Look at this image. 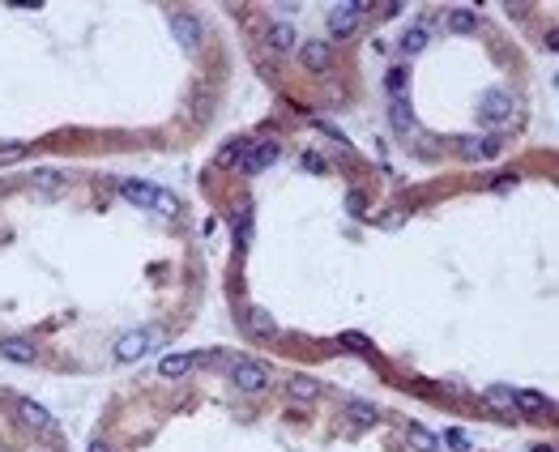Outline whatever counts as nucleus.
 <instances>
[{
    "instance_id": "obj_2",
    "label": "nucleus",
    "mask_w": 559,
    "mask_h": 452,
    "mask_svg": "<svg viewBox=\"0 0 559 452\" xmlns=\"http://www.w3.org/2000/svg\"><path fill=\"white\" fill-rule=\"evenodd\" d=\"M479 120L491 124V128H504V124L513 120V94H504V90H487V94L479 98Z\"/></svg>"
},
{
    "instance_id": "obj_31",
    "label": "nucleus",
    "mask_w": 559,
    "mask_h": 452,
    "mask_svg": "<svg viewBox=\"0 0 559 452\" xmlns=\"http://www.w3.org/2000/svg\"><path fill=\"white\" fill-rule=\"evenodd\" d=\"M90 452H115V448H111L107 440H94V444H90Z\"/></svg>"
},
{
    "instance_id": "obj_14",
    "label": "nucleus",
    "mask_w": 559,
    "mask_h": 452,
    "mask_svg": "<svg viewBox=\"0 0 559 452\" xmlns=\"http://www.w3.org/2000/svg\"><path fill=\"white\" fill-rule=\"evenodd\" d=\"M444 26H449L453 34H470V30H479V13H474V9H466V4H457V9H449Z\"/></svg>"
},
{
    "instance_id": "obj_16",
    "label": "nucleus",
    "mask_w": 559,
    "mask_h": 452,
    "mask_svg": "<svg viewBox=\"0 0 559 452\" xmlns=\"http://www.w3.org/2000/svg\"><path fill=\"white\" fill-rule=\"evenodd\" d=\"M342 414H346L355 427H376V423H380L376 406H367V401H342Z\"/></svg>"
},
{
    "instance_id": "obj_26",
    "label": "nucleus",
    "mask_w": 559,
    "mask_h": 452,
    "mask_svg": "<svg viewBox=\"0 0 559 452\" xmlns=\"http://www.w3.org/2000/svg\"><path fill=\"white\" fill-rule=\"evenodd\" d=\"M457 145H461L466 158H483V141L479 137H457Z\"/></svg>"
},
{
    "instance_id": "obj_25",
    "label": "nucleus",
    "mask_w": 559,
    "mask_h": 452,
    "mask_svg": "<svg viewBox=\"0 0 559 452\" xmlns=\"http://www.w3.org/2000/svg\"><path fill=\"white\" fill-rule=\"evenodd\" d=\"M244 154H248V141H231V149H222V154H218V162H222V167H235Z\"/></svg>"
},
{
    "instance_id": "obj_1",
    "label": "nucleus",
    "mask_w": 559,
    "mask_h": 452,
    "mask_svg": "<svg viewBox=\"0 0 559 452\" xmlns=\"http://www.w3.org/2000/svg\"><path fill=\"white\" fill-rule=\"evenodd\" d=\"M367 9H372L367 0H342V4H333L329 9V34L333 38H350L359 30V21H363Z\"/></svg>"
},
{
    "instance_id": "obj_17",
    "label": "nucleus",
    "mask_w": 559,
    "mask_h": 452,
    "mask_svg": "<svg viewBox=\"0 0 559 452\" xmlns=\"http://www.w3.org/2000/svg\"><path fill=\"white\" fill-rule=\"evenodd\" d=\"M483 401L491 406V410H500V414H513L517 406H513V389L508 384H487L483 389Z\"/></svg>"
},
{
    "instance_id": "obj_30",
    "label": "nucleus",
    "mask_w": 559,
    "mask_h": 452,
    "mask_svg": "<svg viewBox=\"0 0 559 452\" xmlns=\"http://www.w3.org/2000/svg\"><path fill=\"white\" fill-rule=\"evenodd\" d=\"M303 167H308V171H325V158H320V154H303Z\"/></svg>"
},
{
    "instance_id": "obj_32",
    "label": "nucleus",
    "mask_w": 559,
    "mask_h": 452,
    "mask_svg": "<svg viewBox=\"0 0 559 452\" xmlns=\"http://www.w3.org/2000/svg\"><path fill=\"white\" fill-rule=\"evenodd\" d=\"M534 452H555V448H551V444H538V448H534Z\"/></svg>"
},
{
    "instance_id": "obj_6",
    "label": "nucleus",
    "mask_w": 559,
    "mask_h": 452,
    "mask_svg": "<svg viewBox=\"0 0 559 452\" xmlns=\"http://www.w3.org/2000/svg\"><path fill=\"white\" fill-rule=\"evenodd\" d=\"M171 38H175L184 51H197L201 38H205V30H201V21H197L192 13H171Z\"/></svg>"
},
{
    "instance_id": "obj_4",
    "label": "nucleus",
    "mask_w": 559,
    "mask_h": 452,
    "mask_svg": "<svg viewBox=\"0 0 559 452\" xmlns=\"http://www.w3.org/2000/svg\"><path fill=\"white\" fill-rule=\"evenodd\" d=\"M154 346H158V333H154V329H132V333H124V337L115 342V359H120V363H137V359H145Z\"/></svg>"
},
{
    "instance_id": "obj_10",
    "label": "nucleus",
    "mask_w": 559,
    "mask_h": 452,
    "mask_svg": "<svg viewBox=\"0 0 559 452\" xmlns=\"http://www.w3.org/2000/svg\"><path fill=\"white\" fill-rule=\"evenodd\" d=\"M0 359H9V363H17V367H30V363L38 359V350H34L30 337H0Z\"/></svg>"
},
{
    "instance_id": "obj_11",
    "label": "nucleus",
    "mask_w": 559,
    "mask_h": 452,
    "mask_svg": "<svg viewBox=\"0 0 559 452\" xmlns=\"http://www.w3.org/2000/svg\"><path fill=\"white\" fill-rule=\"evenodd\" d=\"M197 363H201V354H184V350H175V354H162L158 376H162V380H184Z\"/></svg>"
},
{
    "instance_id": "obj_8",
    "label": "nucleus",
    "mask_w": 559,
    "mask_h": 452,
    "mask_svg": "<svg viewBox=\"0 0 559 452\" xmlns=\"http://www.w3.org/2000/svg\"><path fill=\"white\" fill-rule=\"evenodd\" d=\"M299 60H303L312 73H325V68L333 64V47H329L325 38H303V43H299Z\"/></svg>"
},
{
    "instance_id": "obj_7",
    "label": "nucleus",
    "mask_w": 559,
    "mask_h": 452,
    "mask_svg": "<svg viewBox=\"0 0 559 452\" xmlns=\"http://www.w3.org/2000/svg\"><path fill=\"white\" fill-rule=\"evenodd\" d=\"M120 196L137 209H158V188L145 179H120Z\"/></svg>"
},
{
    "instance_id": "obj_28",
    "label": "nucleus",
    "mask_w": 559,
    "mask_h": 452,
    "mask_svg": "<svg viewBox=\"0 0 559 452\" xmlns=\"http://www.w3.org/2000/svg\"><path fill=\"white\" fill-rule=\"evenodd\" d=\"M346 209H350V214H363V209H367V196H363V192H350V196H346Z\"/></svg>"
},
{
    "instance_id": "obj_29",
    "label": "nucleus",
    "mask_w": 559,
    "mask_h": 452,
    "mask_svg": "<svg viewBox=\"0 0 559 452\" xmlns=\"http://www.w3.org/2000/svg\"><path fill=\"white\" fill-rule=\"evenodd\" d=\"M158 214H175V196L171 192H158Z\"/></svg>"
},
{
    "instance_id": "obj_5",
    "label": "nucleus",
    "mask_w": 559,
    "mask_h": 452,
    "mask_svg": "<svg viewBox=\"0 0 559 452\" xmlns=\"http://www.w3.org/2000/svg\"><path fill=\"white\" fill-rule=\"evenodd\" d=\"M231 380H235L239 393H261V389L269 384V367L256 363V359H239V363L231 367Z\"/></svg>"
},
{
    "instance_id": "obj_12",
    "label": "nucleus",
    "mask_w": 559,
    "mask_h": 452,
    "mask_svg": "<svg viewBox=\"0 0 559 452\" xmlns=\"http://www.w3.org/2000/svg\"><path fill=\"white\" fill-rule=\"evenodd\" d=\"M389 124H393V132H402V137L414 132V111H410L406 98H393V103H389Z\"/></svg>"
},
{
    "instance_id": "obj_23",
    "label": "nucleus",
    "mask_w": 559,
    "mask_h": 452,
    "mask_svg": "<svg viewBox=\"0 0 559 452\" xmlns=\"http://www.w3.org/2000/svg\"><path fill=\"white\" fill-rule=\"evenodd\" d=\"M26 154H30V145H26V141H4V145H0V167H9V162H21Z\"/></svg>"
},
{
    "instance_id": "obj_9",
    "label": "nucleus",
    "mask_w": 559,
    "mask_h": 452,
    "mask_svg": "<svg viewBox=\"0 0 559 452\" xmlns=\"http://www.w3.org/2000/svg\"><path fill=\"white\" fill-rule=\"evenodd\" d=\"M17 419H21L30 431H38V436H51V431H56V419H51L38 401H30V397H26V401H17Z\"/></svg>"
},
{
    "instance_id": "obj_15",
    "label": "nucleus",
    "mask_w": 559,
    "mask_h": 452,
    "mask_svg": "<svg viewBox=\"0 0 559 452\" xmlns=\"http://www.w3.org/2000/svg\"><path fill=\"white\" fill-rule=\"evenodd\" d=\"M269 47L282 56V51H295L299 47V34H295V26L291 21H278V26H269Z\"/></svg>"
},
{
    "instance_id": "obj_13",
    "label": "nucleus",
    "mask_w": 559,
    "mask_h": 452,
    "mask_svg": "<svg viewBox=\"0 0 559 452\" xmlns=\"http://www.w3.org/2000/svg\"><path fill=\"white\" fill-rule=\"evenodd\" d=\"M248 329L256 333V337H278V320H273V312L269 308H248Z\"/></svg>"
},
{
    "instance_id": "obj_18",
    "label": "nucleus",
    "mask_w": 559,
    "mask_h": 452,
    "mask_svg": "<svg viewBox=\"0 0 559 452\" xmlns=\"http://www.w3.org/2000/svg\"><path fill=\"white\" fill-rule=\"evenodd\" d=\"M406 444L414 452H440V440L427 427H419V423H406Z\"/></svg>"
},
{
    "instance_id": "obj_22",
    "label": "nucleus",
    "mask_w": 559,
    "mask_h": 452,
    "mask_svg": "<svg viewBox=\"0 0 559 452\" xmlns=\"http://www.w3.org/2000/svg\"><path fill=\"white\" fill-rule=\"evenodd\" d=\"M385 85H389V94H393V98H406L410 73H406V68H389V73H385Z\"/></svg>"
},
{
    "instance_id": "obj_27",
    "label": "nucleus",
    "mask_w": 559,
    "mask_h": 452,
    "mask_svg": "<svg viewBox=\"0 0 559 452\" xmlns=\"http://www.w3.org/2000/svg\"><path fill=\"white\" fill-rule=\"evenodd\" d=\"M444 444H449V448H457V452H466V448H470V436L453 427V431H444Z\"/></svg>"
},
{
    "instance_id": "obj_20",
    "label": "nucleus",
    "mask_w": 559,
    "mask_h": 452,
    "mask_svg": "<svg viewBox=\"0 0 559 452\" xmlns=\"http://www.w3.org/2000/svg\"><path fill=\"white\" fill-rule=\"evenodd\" d=\"M513 406H517V410H526V414H543L551 401H547L543 393H534V389H521V393H513Z\"/></svg>"
},
{
    "instance_id": "obj_21",
    "label": "nucleus",
    "mask_w": 559,
    "mask_h": 452,
    "mask_svg": "<svg viewBox=\"0 0 559 452\" xmlns=\"http://www.w3.org/2000/svg\"><path fill=\"white\" fill-rule=\"evenodd\" d=\"M423 47H427V30H423V26H410V30L402 34V51H406V56H419Z\"/></svg>"
},
{
    "instance_id": "obj_24",
    "label": "nucleus",
    "mask_w": 559,
    "mask_h": 452,
    "mask_svg": "<svg viewBox=\"0 0 559 452\" xmlns=\"http://www.w3.org/2000/svg\"><path fill=\"white\" fill-rule=\"evenodd\" d=\"M342 346H350L355 354H372V342H367L363 333H355V329H346V333H342Z\"/></svg>"
},
{
    "instance_id": "obj_3",
    "label": "nucleus",
    "mask_w": 559,
    "mask_h": 452,
    "mask_svg": "<svg viewBox=\"0 0 559 452\" xmlns=\"http://www.w3.org/2000/svg\"><path fill=\"white\" fill-rule=\"evenodd\" d=\"M278 158H282V145H278L273 137H265V141H252V145H248V154L239 158V171H244V175H261V171L273 167Z\"/></svg>"
},
{
    "instance_id": "obj_19",
    "label": "nucleus",
    "mask_w": 559,
    "mask_h": 452,
    "mask_svg": "<svg viewBox=\"0 0 559 452\" xmlns=\"http://www.w3.org/2000/svg\"><path fill=\"white\" fill-rule=\"evenodd\" d=\"M286 397H291L295 406H303V401L312 406V401L320 397V384H316V380H303V376H299V380H291V384H286Z\"/></svg>"
}]
</instances>
